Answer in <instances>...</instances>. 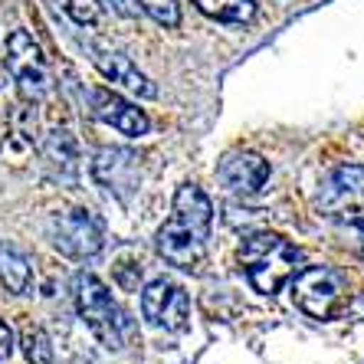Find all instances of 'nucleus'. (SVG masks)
<instances>
[{"label":"nucleus","instance_id":"obj_20","mask_svg":"<svg viewBox=\"0 0 364 364\" xmlns=\"http://www.w3.org/2000/svg\"><path fill=\"white\" fill-rule=\"evenodd\" d=\"M102 4H109L119 17H135V0H102Z\"/></svg>","mask_w":364,"mask_h":364},{"label":"nucleus","instance_id":"obj_8","mask_svg":"<svg viewBox=\"0 0 364 364\" xmlns=\"http://www.w3.org/2000/svg\"><path fill=\"white\" fill-rule=\"evenodd\" d=\"M364 197V164H341L318 184V210L331 217H348Z\"/></svg>","mask_w":364,"mask_h":364},{"label":"nucleus","instance_id":"obj_17","mask_svg":"<svg viewBox=\"0 0 364 364\" xmlns=\"http://www.w3.org/2000/svg\"><path fill=\"white\" fill-rule=\"evenodd\" d=\"M66 17L79 26H95L99 23V0H56Z\"/></svg>","mask_w":364,"mask_h":364},{"label":"nucleus","instance_id":"obj_9","mask_svg":"<svg viewBox=\"0 0 364 364\" xmlns=\"http://www.w3.org/2000/svg\"><path fill=\"white\" fill-rule=\"evenodd\" d=\"M92 178L115 197H128L138 187V178H141L138 154L128 151V148H102V151H95Z\"/></svg>","mask_w":364,"mask_h":364},{"label":"nucleus","instance_id":"obj_13","mask_svg":"<svg viewBox=\"0 0 364 364\" xmlns=\"http://www.w3.org/2000/svg\"><path fill=\"white\" fill-rule=\"evenodd\" d=\"M43 161H46V168L53 171V178L73 181V178H76V168H79L76 138L69 135L66 128L50 132V135H46V141H43Z\"/></svg>","mask_w":364,"mask_h":364},{"label":"nucleus","instance_id":"obj_10","mask_svg":"<svg viewBox=\"0 0 364 364\" xmlns=\"http://www.w3.org/2000/svg\"><path fill=\"white\" fill-rule=\"evenodd\" d=\"M217 178H220L223 187L233 191V194H256V191H263V184L269 181V161L259 158L256 151L237 148V151H227L220 158Z\"/></svg>","mask_w":364,"mask_h":364},{"label":"nucleus","instance_id":"obj_5","mask_svg":"<svg viewBox=\"0 0 364 364\" xmlns=\"http://www.w3.org/2000/svg\"><path fill=\"white\" fill-rule=\"evenodd\" d=\"M345 292V276L338 269H331V266H302L292 276V302L309 318H318V322H325V318L338 312Z\"/></svg>","mask_w":364,"mask_h":364},{"label":"nucleus","instance_id":"obj_14","mask_svg":"<svg viewBox=\"0 0 364 364\" xmlns=\"http://www.w3.org/2000/svg\"><path fill=\"white\" fill-rule=\"evenodd\" d=\"M0 282L14 292V296H26L33 286V263L30 256L14 243H0Z\"/></svg>","mask_w":364,"mask_h":364},{"label":"nucleus","instance_id":"obj_4","mask_svg":"<svg viewBox=\"0 0 364 364\" xmlns=\"http://www.w3.org/2000/svg\"><path fill=\"white\" fill-rule=\"evenodd\" d=\"M4 63H7V73L14 76L20 95L26 102H43L53 92L50 63L43 56L40 43L26 33V30H14L7 36V56H4Z\"/></svg>","mask_w":364,"mask_h":364},{"label":"nucleus","instance_id":"obj_11","mask_svg":"<svg viewBox=\"0 0 364 364\" xmlns=\"http://www.w3.org/2000/svg\"><path fill=\"white\" fill-rule=\"evenodd\" d=\"M92 115L99 122H105V125H112L115 132H122V135L128 138H141L151 132V119L144 115L138 105H132L128 99H122V95H115L112 89H92Z\"/></svg>","mask_w":364,"mask_h":364},{"label":"nucleus","instance_id":"obj_1","mask_svg":"<svg viewBox=\"0 0 364 364\" xmlns=\"http://www.w3.org/2000/svg\"><path fill=\"white\" fill-rule=\"evenodd\" d=\"M213 227V203L197 184H181L174 210L154 233V250L164 263L178 269H197L207 256V237Z\"/></svg>","mask_w":364,"mask_h":364},{"label":"nucleus","instance_id":"obj_18","mask_svg":"<svg viewBox=\"0 0 364 364\" xmlns=\"http://www.w3.org/2000/svg\"><path fill=\"white\" fill-rule=\"evenodd\" d=\"M23 351L33 364H53V345L46 338V331H40V328L23 331Z\"/></svg>","mask_w":364,"mask_h":364},{"label":"nucleus","instance_id":"obj_3","mask_svg":"<svg viewBox=\"0 0 364 364\" xmlns=\"http://www.w3.org/2000/svg\"><path fill=\"white\" fill-rule=\"evenodd\" d=\"M73 299H76V309L82 315V322L89 325L95 338L102 345L109 348V351H119V348L128 345L132 338V318L128 312L122 309L112 292L105 289V282L92 272H76V279H73Z\"/></svg>","mask_w":364,"mask_h":364},{"label":"nucleus","instance_id":"obj_16","mask_svg":"<svg viewBox=\"0 0 364 364\" xmlns=\"http://www.w3.org/2000/svg\"><path fill=\"white\" fill-rule=\"evenodd\" d=\"M138 7L161 26H178L181 23V4L178 0H138Z\"/></svg>","mask_w":364,"mask_h":364},{"label":"nucleus","instance_id":"obj_19","mask_svg":"<svg viewBox=\"0 0 364 364\" xmlns=\"http://www.w3.org/2000/svg\"><path fill=\"white\" fill-rule=\"evenodd\" d=\"M14 355V328H10L4 318H0V364Z\"/></svg>","mask_w":364,"mask_h":364},{"label":"nucleus","instance_id":"obj_6","mask_svg":"<svg viewBox=\"0 0 364 364\" xmlns=\"http://www.w3.org/2000/svg\"><path fill=\"white\" fill-rule=\"evenodd\" d=\"M50 240L60 253L73 256V259H89L105 246V223L89 207L63 210L50 220Z\"/></svg>","mask_w":364,"mask_h":364},{"label":"nucleus","instance_id":"obj_21","mask_svg":"<svg viewBox=\"0 0 364 364\" xmlns=\"http://www.w3.org/2000/svg\"><path fill=\"white\" fill-rule=\"evenodd\" d=\"M4 82H7V63H4V56H0V89H4Z\"/></svg>","mask_w":364,"mask_h":364},{"label":"nucleus","instance_id":"obj_12","mask_svg":"<svg viewBox=\"0 0 364 364\" xmlns=\"http://www.w3.org/2000/svg\"><path fill=\"white\" fill-rule=\"evenodd\" d=\"M89 53H92L95 69H99L109 82L122 85V89L141 95V99H154V95H158L154 82L144 76L141 69L128 60V56H122V53H115V50H105V46H89Z\"/></svg>","mask_w":364,"mask_h":364},{"label":"nucleus","instance_id":"obj_15","mask_svg":"<svg viewBox=\"0 0 364 364\" xmlns=\"http://www.w3.org/2000/svg\"><path fill=\"white\" fill-rule=\"evenodd\" d=\"M194 7L203 17L217 20V23H253L256 17V0H194Z\"/></svg>","mask_w":364,"mask_h":364},{"label":"nucleus","instance_id":"obj_2","mask_svg":"<svg viewBox=\"0 0 364 364\" xmlns=\"http://www.w3.org/2000/svg\"><path fill=\"white\" fill-rule=\"evenodd\" d=\"M299 263H302V253L276 233H253L240 246V266L259 296H276L296 276Z\"/></svg>","mask_w":364,"mask_h":364},{"label":"nucleus","instance_id":"obj_7","mask_svg":"<svg viewBox=\"0 0 364 364\" xmlns=\"http://www.w3.org/2000/svg\"><path fill=\"white\" fill-rule=\"evenodd\" d=\"M141 315L164 331H184L191 325V299L171 279H151L141 292Z\"/></svg>","mask_w":364,"mask_h":364},{"label":"nucleus","instance_id":"obj_22","mask_svg":"<svg viewBox=\"0 0 364 364\" xmlns=\"http://www.w3.org/2000/svg\"><path fill=\"white\" fill-rule=\"evenodd\" d=\"M361 253H364V250H361Z\"/></svg>","mask_w":364,"mask_h":364}]
</instances>
